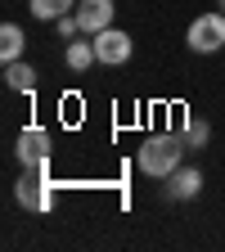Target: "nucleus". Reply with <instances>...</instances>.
<instances>
[{
    "instance_id": "nucleus-7",
    "label": "nucleus",
    "mask_w": 225,
    "mask_h": 252,
    "mask_svg": "<svg viewBox=\"0 0 225 252\" xmlns=\"http://www.w3.org/2000/svg\"><path fill=\"white\" fill-rule=\"evenodd\" d=\"M198 189H203V171L198 167H176L171 171V185H167V198L189 203V198H198Z\"/></svg>"
},
{
    "instance_id": "nucleus-1",
    "label": "nucleus",
    "mask_w": 225,
    "mask_h": 252,
    "mask_svg": "<svg viewBox=\"0 0 225 252\" xmlns=\"http://www.w3.org/2000/svg\"><path fill=\"white\" fill-rule=\"evenodd\" d=\"M180 153H185L180 135H149L140 144V171L153 180H171V171L180 167Z\"/></svg>"
},
{
    "instance_id": "nucleus-6",
    "label": "nucleus",
    "mask_w": 225,
    "mask_h": 252,
    "mask_svg": "<svg viewBox=\"0 0 225 252\" xmlns=\"http://www.w3.org/2000/svg\"><path fill=\"white\" fill-rule=\"evenodd\" d=\"M113 0H81L77 5V23H81V36H95V32L113 27Z\"/></svg>"
},
{
    "instance_id": "nucleus-2",
    "label": "nucleus",
    "mask_w": 225,
    "mask_h": 252,
    "mask_svg": "<svg viewBox=\"0 0 225 252\" xmlns=\"http://www.w3.org/2000/svg\"><path fill=\"white\" fill-rule=\"evenodd\" d=\"M185 41H189V50H194V54H216V50L225 45V14H203V18H194Z\"/></svg>"
},
{
    "instance_id": "nucleus-5",
    "label": "nucleus",
    "mask_w": 225,
    "mask_h": 252,
    "mask_svg": "<svg viewBox=\"0 0 225 252\" xmlns=\"http://www.w3.org/2000/svg\"><path fill=\"white\" fill-rule=\"evenodd\" d=\"M18 162L32 171V167H41V162H50V131H41V126H27V131L18 135Z\"/></svg>"
},
{
    "instance_id": "nucleus-9",
    "label": "nucleus",
    "mask_w": 225,
    "mask_h": 252,
    "mask_svg": "<svg viewBox=\"0 0 225 252\" xmlns=\"http://www.w3.org/2000/svg\"><path fill=\"white\" fill-rule=\"evenodd\" d=\"M81 5V0H32V18H41V23H59L63 14H72Z\"/></svg>"
},
{
    "instance_id": "nucleus-12",
    "label": "nucleus",
    "mask_w": 225,
    "mask_h": 252,
    "mask_svg": "<svg viewBox=\"0 0 225 252\" xmlns=\"http://www.w3.org/2000/svg\"><path fill=\"white\" fill-rule=\"evenodd\" d=\"M207 140H212V126H207L203 117H189V126H185V144L198 149V144H207Z\"/></svg>"
},
{
    "instance_id": "nucleus-4",
    "label": "nucleus",
    "mask_w": 225,
    "mask_h": 252,
    "mask_svg": "<svg viewBox=\"0 0 225 252\" xmlns=\"http://www.w3.org/2000/svg\"><path fill=\"white\" fill-rule=\"evenodd\" d=\"M14 198H18L27 212H50V207H54V180L32 171V176H23V180L14 185Z\"/></svg>"
},
{
    "instance_id": "nucleus-3",
    "label": "nucleus",
    "mask_w": 225,
    "mask_h": 252,
    "mask_svg": "<svg viewBox=\"0 0 225 252\" xmlns=\"http://www.w3.org/2000/svg\"><path fill=\"white\" fill-rule=\"evenodd\" d=\"M95 59L99 63H108V68H117V63H126L131 59V50H135V41L126 36L122 27H104V32H95Z\"/></svg>"
},
{
    "instance_id": "nucleus-11",
    "label": "nucleus",
    "mask_w": 225,
    "mask_h": 252,
    "mask_svg": "<svg viewBox=\"0 0 225 252\" xmlns=\"http://www.w3.org/2000/svg\"><path fill=\"white\" fill-rule=\"evenodd\" d=\"M63 59H68V68H72V72H86L90 63H95V41H68Z\"/></svg>"
},
{
    "instance_id": "nucleus-14",
    "label": "nucleus",
    "mask_w": 225,
    "mask_h": 252,
    "mask_svg": "<svg viewBox=\"0 0 225 252\" xmlns=\"http://www.w3.org/2000/svg\"><path fill=\"white\" fill-rule=\"evenodd\" d=\"M221 9H225V0H221Z\"/></svg>"
},
{
    "instance_id": "nucleus-10",
    "label": "nucleus",
    "mask_w": 225,
    "mask_h": 252,
    "mask_svg": "<svg viewBox=\"0 0 225 252\" xmlns=\"http://www.w3.org/2000/svg\"><path fill=\"white\" fill-rule=\"evenodd\" d=\"M5 86H9V90H32V86H36V68L23 63V59L5 63Z\"/></svg>"
},
{
    "instance_id": "nucleus-8",
    "label": "nucleus",
    "mask_w": 225,
    "mask_h": 252,
    "mask_svg": "<svg viewBox=\"0 0 225 252\" xmlns=\"http://www.w3.org/2000/svg\"><path fill=\"white\" fill-rule=\"evenodd\" d=\"M23 45H27V36H23L18 23H5V27H0V59H5V63L23 59Z\"/></svg>"
},
{
    "instance_id": "nucleus-13",
    "label": "nucleus",
    "mask_w": 225,
    "mask_h": 252,
    "mask_svg": "<svg viewBox=\"0 0 225 252\" xmlns=\"http://www.w3.org/2000/svg\"><path fill=\"white\" fill-rule=\"evenodd\" d=\"M77 32H81V23H77V9H72V14L59 18V36H77Z\"/></svg>"
}]
</instances>
